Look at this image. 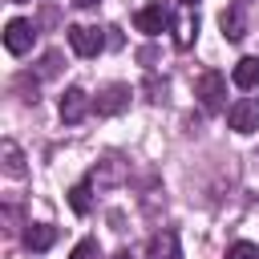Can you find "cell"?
I'll use <instances>...</instances> for the list:
<instances>
[{
  "label": "cell",
  "instance_id": "10",
  "mask_svg": "<svg viewBox=\"0 0 259 259\" xmlns=\"http://www.w3.org/2000/svg\"><path fill=\"white\" fill-rule=\"evenodd\" d=\"M121 178H125V162H121L117 154H109L105 162H97V166H93V174H89V182H93V186H117Z\"/></svg>",
  "mask_w": 259,
  "mask_h": 259
},
{
  "label": "cell",
  "instance_id": "21",
  "mask_svg": "<svg viewBox=\"0 0 259 259\" xmlns=\"http://www.w3.org/2000/svg\"><path fill=\"white\" fill-rule=\"evenodd\" d=\"M182 4H186V8H194V4H198V0H182Z\"/></svg>",
  "mask_w": 259,
  "mask_h": 259
},
{
  "label": "cell",
  "instance_id": "8",
  "mask_svg": "<svg viewBox=\"0 0 259 259\" xmlns=\"http://www.w3.org/2000/svg\"><path fill=\"white\" fill-rule=\"evenodd\" d=\"M89 109H93V101H89V93L85 89H65V97H61V121L65 125H77V121H85L89 117Z\"/></svg>",
  "mask_w": 259,
  "mask_h": 259
},
{
  "label": "cell",
  "instance_id": "1",
  "mask_svg": "<svg viewBox=\"0 0 259 259\" xmlns=\"http://www.w3.org/2000/svg\"><path fill=\"white\" fill-rule=\"evenodd\" d=\"M194 97L202 101V109H206V113L227 109V77H223V73H214V69L198 73V81H194Z\"/></svg>",
  "mask_w": 259,
  "mask_h": 259
},
{
  "label": "cell",
  "instance_id": "7",
  "mask_svg": "<svg viewBox=\"0 0 259 259\" xmlns=\"http://www.w3.org/2000/svg\"><path fill=\"white\" fill-rule=\"evenodd\" d=\"M130 85H121V81H113V85H105L101 93H97V113L101 117H117L121 109H130Z\"/></svg>",
  "mask_w": 259,
  "mask_h": 259
},
{
  "label": "cell",
  "instance_id": "4",
  "mask_svg": "<svg viewBox=\"0 0 259 259\" xmlns=\"http://www.w3.org/2000/svg\"><path fill=\"white\" fill-rule=\"evenodd\" d=\"M219 28H223V36L227 40H243L247 32H251V24H247V4H239V0H231L227 8H223V16H219Z\"/></svg>",
  "mask_w": 259,
  "mask_h": 259
},
{
  "label": "cell",
  "instance_id": "6",
  "mask_svg": "<svg viewBox=\"0 0 259 259\" xmlns=\"http://www.w3.org/2000/svg\"><path fill=\"white\" fill-rule=\"evenodd\" d=\"M65 32H69V45H73V53H77V57H97V53L105 49V36H101L97 28H85V24H69Z\"/></svg>",
  "mask_w": 259,
  "mask_h": 259
},
{
  "label": "cell",
  "instance_id": "9",
  "mask_svg": "<svg viewBox=\"0 0 259 259\" xmlns=\"http://www.w3.org/2000/svg\"><path fill=\"white\" fill-rule=\"evenodd\" d=\"M170 28H174V45H178V49H190V45H194V36H198V12L182 4Z\"/></svg>",
  "mask_w": 259,
  "mask_h": 259
},
{
  "label": "cell",
  "instance_id": "15",
  "mask_svg": "<svg viewBox=\"0 0 259 259\" xmlns=\"http://www.w3.org/2000/svg\"><path fill=\"white\" fill-rule=\"evenodd\" d=\"M89 190H93V182H89V178H85V182H77V186L69 190V206H73L77 214H89V206H93Z\"/></svg>",
  "mask_w": 259,
  "mask_h": 259
},
{
  "label": "cell",
  "instance_id": "19",
  "mask_svg": "<svg viewBox=\"0 0 259 259\" xmlns=\"http://www.w3.org/2000/svg\"><path fill=\"white\" fill-rule=\"evenodd\" d=\"M77 8H93V4H101V0H73Z\"/></svg>",
  "mask_w": 259,
  "mask_h": 259
},
{
  "label": "cell",
  "instance_id": "13",
  "mask_svg": "<svg viewBox=\"0 0 259 259\" xmlns=\"http://www.w3.org/2000/svg\"><path fill=\"white\" fill-rule=\"evenodd\" d=\"M0 158H4V174L8 178H24V154H20V146L12 138L0 142Z\"/></svg>",
  "mask_w": 259,
  "mask_h": 259
},
{
  "label": "cell",
  "instance_id": "22",
  "mask_svg": "<svg viewBox=\"0 0 259 259\" xmlns=\"http://www.w3.org/2000/svg\"><path fill=\"white\" fill-rule=\"evenodd\" d=\"M12 4H28V0H12Z\"/></svg>",
  "mask_w": 259,
  "mask_h": 259
},
{
  "label": "cell",
  "instance_id": "16",
  "mask_svg": "<svg viewBox=\"0 0 259 259\" xmlns=\"http://www.w3.org/2000/svg\"><path fill=\"white\" fill-rule=\"evenodd\" d=\"M227 259H259V247L247 243V239H243V243H231V247H227Z\"/></svg>",
  "mask_w": 259,
  "mask_h": 259
},
{
  "label": "cell",
  "instance_id": "11",
  "mask_svg": "<svg viewBox=\"0 0 259 259\" xmlns=\"http://www.w3.org/2000/svg\"><path fill=\"white\" fill-rule=\"evenodd\" d=\"M146 259H182V247H178V235L174 231H158L150 239V251Z\"/></svg>",
  "mask_w": 259,
  "mask_h": 259
},
{
  "label": "cell",
  "instance_id": "3",
  "mask_svg": "<svg viewBox=\"0 0 259 259\" xmlns=\"http://www.w3.org/2000/svg\"><path fill=\"white\" fill-rule=\"evenodd\" d=\"M170 24H174V12H170L166 4H146V8L134 12V28L146 32V36H158V32L170 28Z\"/></svg>",
  "mask_w": 259,
  "mask_h": 259
},
{
  "label": "cell",
  "instance_id": "17",
  "mask_svg": "<svg viewBox=\"0 0 259 259\" xmlns=\"http://www.w3.org/2000/svg\"><path fill=\"white\" fill-rule=\"evenodd\" d=\"M69 259H101V251H97V239H81L77 247H73V255Z\"/></svg>",
  "mask_w": 259,
  "mask_h": 259
},
{
  "label": "cell",
  "instance_id": "2",
  "mask_svg": "<svg viewBox=\"0 0 259 259\" xmlns=\"http://www.w3.org/2000/svg\"><path fill=\"white\" fill-rule=\"evenodd\" d=\"M227 125L235 134H255L259 130V97H239L227 109Z\"/></svg>",
  "mask_w": 259,
  "mask_h": 259
},
{
  "label": "cell",
  "instance_id": "20",
  "mask_svg": "<svg viewBox=\"0 0 259 259\" xmlns=\"http://www.w3.org/2000/svg\"><path fill=\"white\" fill-rule=\"evenodd\" d=\"M113 259H134V255H130V251H117V255H113Z\"/></svg>",
  "mask_w": 259,
  "mask_h": 259
},
{
  "label": "cell",
  "instance_id": "12",
  "mask_svg": "<svg viewBox=\"0 0 259 259\" xmlns=\"http://www.w3.org/2000/svg\"><path fill=\"white\" fill-rule=\"evenodd\" d=\"M231 81H235L239 89H259V57H243V61H235Z\"/></svg>",
  "mask_w": 259,
  "mask_h": 259
},
{
  "label": "cell",
  "instance_id": "14",
  "mask_svg": "<svg viewBox=\"0 0 259 259\" xmlns=\"http://www.w3.org/2000/svg\"><path fill=\"white\" fill-rule=\"evenodd\" d=\"M53 243H57V227H49V223H36V227L24 231V247L28 251H49Z\"/></svg>",
  "mask_w": 259,
  "mask_h": 259
},
{
  "label": "cell",
  "instance_id": "5",
  "mask_svg": "<svg viewBox=\"0 0 259 259\" xmlns=\"http://www.w3.org/2000/svg\"><path fill=\"white\" fill-rule=\"evenodd\" d=\"M32 40H36V28H32L28 20H8V24H4V49H8L12 57H24V53L32 49Z\"/></svg>",
  "mask_w": 259,
  "mask_h": 259
},
{
  "label": "cell",
  "instance_id": "18",
  "mask_svg": "<svg viewBox=\"0 0 259 259\" xmlns=\"http://www.w3.org/2000/svg\"><path fill=\"white\" fill-rule=\"evenodd\" d=\"M57 69H61V53H49V57H45V69H40V73H45V77H53Z\"/></svg>",
  "mask_w": 259,
  "mask_h": 259
}]
</instances>
